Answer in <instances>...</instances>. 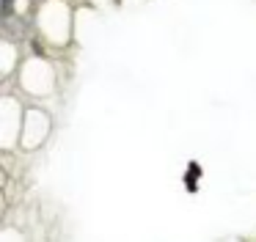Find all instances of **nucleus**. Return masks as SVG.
Here are the masks:
<instances>
[{"label": "nucleus", "mask_w": 256, "mask_h": 242, "mask_svg": "<svg viewBox=\"0 0 256 242\" xmlns=\"http://www.w3.org/2000/svg\"><path fill=\"white\" fill-rule=\"evenodd\" d=\"M34 33L39 47L61 52L72 47L78 36V8L72 0H39L34 8Z\"/></svg>", "instance_id": "1"}, {"label": "nucleus", "mask_w": 256, "mask_h": 242, "mask_svg": "<svg viewBox=\"0 0 256 242\" xmlns=\"http://www.w3.org/2000/svg\"><path fill=\"white\" fill-rule=\"evenodd\" d=\"M17 88L22 96L42 102V99H52L58 94V64L50 58V52L42 50H30L25 52L22 64L17 69Z\"/></svg>", "instance_id": "2"}, {"label": "nucleus", "mask_w": 256, "mask_h": 242, "mask_svg": "<svg viewBox=\"0 0 256 242\" xmlns=\"http://www.w3.org/2000/svg\"><path fill=\"white\" fill-rule=\"evenodd\" d=\"M25 108L22 94L14 91H3L0 96V148L6 154L20 148V135H22V118H25Z\"/></svg>", "instance_id": "3"}, {"label": "nucleus", "mask_w": 256, "mask_h": 242, "mask_svg": "<svg viewBox=\"0 0 256 242\" xmlns=\"http://www.w3.org/2000/svg\"><path fill=\"white\" fill-rule=\"evenodd\" d=\"M52 135V116L47 108H42L39 102L25 108V118H22V135H20V148L28 154L39 152Z\"/></svg>", "instance_id": "4"}, {"label": "nucleus", "mask_w": 256, "mask_h": 242, "mask_svg": "<svg viewBox=\"0 0 256 242\" xmlns=\"http://www.w3.org/2000/svg\"><path fill=\"white\" fill-rule=\"evenodd\" d=\"M20 44L22 42L6 36V33H3V38H0V77H3V82H12L14 77H17V69H20V64H22V58H25Z\"/></svg>", "instance_id": "5"}, {"label": "nucleus", "mask_w": 256, "mask_h": 242, "mask_svg": "<svg viewBox=\"0 0 256 242\" xmlns=\"http://www.w3.org/2000/svg\"><path fill=\"white\" fill-rule=\"evenodd\" d=\"M0 242H28V234H25L22 228H17V226L8 223L6 228L0 231Z\"/></svg>", "instance_id": "6"}, {"label": "nucleus", "mask_w": 256, "mask_h": 242, "mask_svg": "<svg viewBox=\"0 0 256 242\" xmlns=\"http://www.w3.org/2000/svg\"><path fill=\"white\" fill-rule=\"evenodd\" d=\"M88 8H110V6H118V0H83Z\"/></svg>", "instance_id": "7"}, {"label": "nucleus", "mask_w": 256, "mask_h": 242, "mask_svg": "<svg viewBox=\"0 0 256 242\" xmlns=\"http://www.w3.org/2000/svg\"><path fill=\"white\" fill-rule=\"evenodd\" d=\"M218 242H248V240H242V236H223V240H218Z\"/></svg>", "instance_id": "8"}, {"label": "nucleus", "mask_w": 256, "mask_h": 242, "mask_svg": "<svg viewBox=\"0 0 256 242\" xmlns=\"http://www.w3.org/2000/svg\"><path fill=\"white\" fill-rule=\"evenodd\" d=\"M144 0H118V6H140Z\"/></svg>", "instance_id": "9"}]
</instances>
